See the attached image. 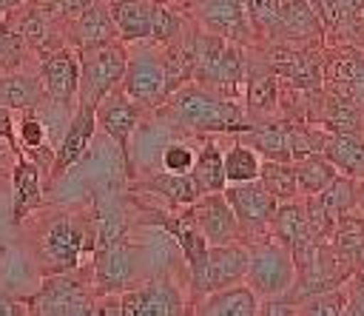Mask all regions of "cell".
<instances>
[{
  "label": "cell",
  "mask_w": 364,
  "mask_h": 316,
  "mask_svg": "<svg viewBox=\"0 0 364 316\" xmlns=\"http://www.w3.org/2000/svg\"><path fill=\"white\" fill-rule=\"evenodd\" d=\"M31 256L43 276L77 270L85 253H94V222L68 211H43L34 222L23 219Z\"/></svg>",
  "instance_id": "obj_1"
},
{
  "label": "cell",
  "mask_w": 364,
  "mask_h": 316,
  "mask_svg": "<svg viewBox=\"0 0 364 316\" xmlns=\"http://www.w3.org/2000/svg\"><path fill=\"white\" fill-rule=\"evenodd\" d=\"M159 108L173 128L188 134H242L253 122L239 100H230L193 80L173 88Z\"/></svg>",
  "instance_id": "obj_2"
},
{
  "label": "cell",
  "mask_w": 364,
  "mask_h": 316,
  "mask_svg": "<svg viewBox=\"0 0 364 316\" xmlns=\"http://www.w3.org/2000/svg\"><path fill=\"white\" fill-rule=\"evenodd\" d=\"M245 71L247 63L242 54V43L225 40L205 28L193 31V83L239 100V94L245 91Z\"/></svg>",
  "instance_id": "obj_3"
},
{
  "label": "cell",
  "mask_w": 364,
  "mask_h": 316,
  "mask_svg": "<svg viewBox=\"0 0 364 316\" xmlns=\"http://www.w3.org/2000/svg\"><path fill=\"white\" fill-rule=\"evenodd\" d=\"M77 57H80L77 100L97 105L111 88H117V85L122 83L128 48L122 46L119 37H114V40H105V43L82 46V48L77 51Z\"/></svg>",
  "instance_id": "obj_4"
},
{
  "label": "cell",
  "mask_w": 364,
  "mask_h": 316,
  "mask_svg": "<svg viewBox=\"0 0 364 316\" xmlns=\"http://www.w3.org/2000/svg\"><path fill=\"white\" fill-rule=\"evenodd\" d=\"M245 282L259 299L284 296L296 282L293 251L279 239H262L247 245V268Z\"/></svg>",
  "instance_id": "obj_5"
},
{
  "label": "cell",
  "mask_w": 364,
  "mask_h": 316,
  "mask_svg": "<svg viewBox=\"0 0 364 316\" xmlns=\"http://www.w3.org/2000/svg\"><path fill=\"white\" fill-rule=\"evenodd\" d=\"M23 305L40 316H88V313H97V302L88 290V285L74 270L43 276L40 288L31 296H26Z\"/></svg>",
  "instance_id": "obj_6"
},
{
  "label": "cell",
  "mask_w": 364,
  "mask_h": 316,
  "mask_svg": "<svg viewBox=\"0 0 364 316\" xmlns=\"http://www.w3.org/2000/svg\"><path fill=\"white\" fill-rule=\"evenodd\" d=\"M119 88L145 108H159L168 97L165 88V65H162V48L151 40H136L125 60V74Z\"/></svg>",
  "instance_id": "obj_7"
},
{
  "label": "cell",
  "mask_w": 364,
  "mask_h": 316,
  "mask_svg": "<svg viewBox=\"0 0 364 316\" xmlns=\"http://www.w3.org/2000/svg\"><path fill=\"white\" fill-rule=\"evenodd\" d=\"M94 270H91V288L100 296L119 293L139 282L145 259L139 256L136 245L128 242V236L114 239L102 248H94Z\"/></svg>",
  "instance_id": "obj_8"
},
{
  "label": "cell",
  "mask_w": 364,
  "mask_h": 316,
  "mask_svg": "<svg viewBox=\"0 0 364 316\" xmlns=\"http://www.w3.org/2000/svg\"><path fill=\"white\" fill-rule=\"evenodd\" d=\"M222 196L228 199L242 236H259L270 228L279 199L259 182V177L247 182H228L222 188Z\"/></svg>",
  "instance_id": "obj_9"
},
{
  "label": "cell",
  "mask_w": 364,
  "mask_h": 316,
  "mask_svg": "<svg viewBox=\"0 0 364 316\" xmlns=\"http://www.w3.org/2000/svg\"><path fill=\"white\" fill-rule=\"evenodd\" d=\"M94 122L105 134V139L117 145L119 159H122V174L128 177V154H131L128 142H131L134 128L139 125V105L117 85L94 105Z\"/></svg>",
  "instance_id": "obj_10"
},
{
  "label": "cell",
  "mask_w": 364,
  "mask_h": 316,
  "mask_svg": "<svg viewBox=\"0 0 364 316\" xmlns=\"http://www.w3.org/2000/svg\"><path fill=\"white\" fill-rule=\"evenodd\" d=\"M122 316H179L185 313V299L179 288L162 276H151L119 290Z\"/></svg>",
  "instance_id": "obj_11"
},
{
  "label": "cell",
  "mask_w": 364,
  "mask_h": 316,
  "mask_svg": "<svg viewBox=\"0 0 364 316\" xmlns=\"http://www.w3.org/2000/svg\"><path fill=\"white\" fill-rule=\"evenodd\" d=\"M188 214H191L193 225L202 231L208 245H225V242H239L242 239L236 216H233L228 199L222 196V191H210V194L196 196L188 205Z\"/></svg>",
  "instance_id": "obj_12"
},
{
  "label": "cell",
  "mask_w": 364,
  "mask_h": 316,
  "mask_svg": "<svg viewBox=\"0 0 364 316\" xmlns=\"http://www.w3.org/2000/svg\"><path fill=\"white\" fill-rule=\"evenodd\" d=\"M40 74H43V88H46V100H51V105H71L77 97V85H80V57L77 51L60 46L54 51H48L40 60Z\"/></svg>",
  "instance_id": "obj_13"
},
{
  "label": "cell",
  "mask_w": 364,
  "mask_h": 316,
  "mask_svg": "<svg viewBox=\"0 0 364 316\" xmlns=\"http://www.w3.org/2000/svg\"><path fill=\"white\" fill-rule=\"evenodd\" d=\"M245 268H247V248L245 245H239V242L208 245V262H205L202 279L191 290L193 299H199V296H205V293H210L216 288L242 282L245 279Z\"/></svg>",
  "instance_id": "obj_14"
},
{
  "label": "cell",
  "mask_w": 364,
  "mask_h": 316,
  "mask_svg": "<svg viewBox=\"0 0 364 316\" xmlns=\"http://www.w3.org/2000/svg\"><path fill=\"white\" fill-rule=\"evenodd\" d=\"M94 131H97V122H94V105L77 100L74 117L68 120V128H65L60 145L54 148V159H51V171H48L51 179L63 177L74 162L82 159V154L88 151V145H91V139H94Z\"/></svg>",
  "instance_id": "obj_15"
},
{
  "label": "cell",
  "mask_w": 364,
  "mask_h": 316,
  "mask_svg": "<svg viewBox=\"0 0 364 316\" xmlns=\"http://www.w3.org/2000/svg\"><path fill=\"white\" fill-rule=\"evenodd\" d=\"M267 65L276 74V80L287 83L296 91H316L321 85V68L313 60V54L290 48V46H276L267 51Z\"/></svg>",
  "instance_id": "obj_16"
},
{
  "label": "cell",
  "mask_w": 364,
  "mask_h": 316,
  "mask_svg": "<svg viewBox=\"0 0 364 316\" xmlns=\"http://www.w3.org/2000/svg\"><path fill=\"white\" fill-rule=\"evenodd\" d=\"M196 20L205 31H213L225 40L233 43L250 40V23L242 0H199Z\"/></svg>",
  "instance_id": "obj_17"
},
{
  "label": "cell",
  "mask_w": 364,
  "mask_h": 316,
  "mask_svg": "<svg viewBox=\"0 0 364 316\" xmlns=\"http://www.w3.org/2000/svg\"><path fill=\"white\" fill-rule=\"evenodd\" d=\"M11 168V222L20 225L43 205V188H40V165L28 159L23 151L14 154Z\"/></svg>",
  "instance_id": "obj_18"
},
{
  "label": "cell",
  "mask_w": 364,
  "mask_h": 316,
  "mask_svg": "<svg viewBox=\"0 0 364 316\" xmlns=\"http://www.w3.org/2000/svg\"><path fill=\"white\" fill-rule=\"evenodd\" d=\"M134 182V179H131ZM134 191H142L148 196L162 199V205H168L171 211H182L188 208L196 196H202V188L196 185L193 174H171V171H154L151 177L134 182Z\"/></svg>",
  "instance_id": "obj_19"
},
{
  "label": "cell",
  "mask_w": 364,
  "mask_h": 316,
  "mask_svg": "<svg viewBox=\"0 0 364 316\" xmlns=\"http://www.w3.org/2000/svg\"><path fill=\"white\" fill-rule=\"evenodd\" d=\"M242 142H247L262 159L293 162V122L282 120H253L247 131H242Z\"/></svg>",
  "instance_id": "obj_20"
},
{
  "label": "cell",
  "mask_w": 364,
  "mask_h": 316,
  "mask_svg": "<svg viewBox=\"0 0 364 316\" xmlns=\"http://www.w3.org/2000/svg\"><path fill=\"white\" fill-rule=\"evenodd\" d=\"M321 80H327L333 94H341L358 108H364V54L361 51H341L330 57Z\"/></svg>",
  "instance_id": "obj_21"
},
{
  "label": "cell",
  "mask_w": 364,
  "mask_h": 316,
  "mask_svg": "<svg viewBox=\"0 0 364 316\" xmlns=\"http://www.w3.org/2000/svg\"><path fill=\"white\" fill-rule=\"evenodd\" d=\"M196 313L202 316H256L259 296L247 285H225L196 299Z\"/></svg>",
  "instance_id": "obj_22"
},
{
  "label": "cell",
  "mask_w": 364,
  "mask_h": 316,
  "mask_svg": "<svg viewBox=\"0 0 364 316\" xmlns=\"http://www.w3.org/2000/svg\"><path fill=\"white\" fill-rule=\"evenodd\" d=\"M245 111L250 120H267L279 105V80L270 65H250L245 71Z\"/></svg>",
  "instance_id": "obj_23"
},
{
  "label": "cell",
  "mask_w": 364,
  "mask_h": 316,
  "mask_svg": "<svg viewBox=\"0 0 364 316\" xmlns=\"http://www.w3.org/2000/svg\"><path fill=\"white\" fill-rule=\"evenodd\" d=\"M267 231H273V236L282 245H287L290 251H299V248L316 242L313 228H310V219H307V208H304L301 199H284V202H279Z\"/></svg>",
  "instance_id": "obj_24"
},
{
  "label": "cell",
  "mask_w": 364,
  "mask_h": 316,
  "mask_svg": "<svg viewBox=\"0 0 364 316\" xmlns=\"http://www.w3.org/2000/svg\"><path fill=\"white\" fill-rule=\"evenodd\" d=\"M46 88L43 80L17 68V71H0V105L11 111H26V108H43L46 102Z\"/></svg>",
  "instance_id": "obj_25"
},
{
  "label": "cell",
  "mask_w": 364,
  "mask_h": 316,
  "mask_svg": "<svg viewBox=\"0 0 364 316\" xmlns=\"http://www.w3.org/2000/svg\"><path fill=\"white\" fill-rule=\"evenodd\" d=\"M151 6L154 0H108V11L122 43L148 40L151 34Z\"/></svg>",
  "instance_id": "obj_26"
},
{
  "label": "cell",
  "mask_w": 364,
  "mask_h": 316,
  "mask_svg": "<svg viewBox=\"0 0 364 316\" xmlns=\"http://www.w3.org/2000/svg\"><path fill=\"white\" fill-rule=\"evenodd\" d=\"M336 171H344L347 177H364V139H358L353 131L341 134H324L318 148Z\"/></svg>",
  "instance_id": "obj_27"
},
{
  "label": "cell",
  "mask_w": 364,
  "mask_h": 316,
  "mask_svg": "<svg viewBox=\"0 0 364 316\" xmlns=\"http://www.w3.org/2000/svg\"><path fill=\"white\" fill-rule=\"evenodd\" d=\"M162 65H165V88L168 94L179 85H185L193 77V31L185 28L162 46Z\"/></svg>",
  "instance_id": "obj_28"
},
{
  "label": "cell",
  "mask_w": 364,
  "mask_h": 316,
  "mask_svg": "<svg viewBox=\"0 0 364 316\" xmlns=\"http://www.w3.org/2000/svg\"><path fill=\"white\" fill-rule=\"evenodd\" d=\"M71 23H74L77 48L94 46V43H105V40H114V37H117V28H114L111 11H108V0H94V3H88Z\"/></svg>",
  "instance_id": "obj_29"
},
{
  "label": "cell",
  "mask_w": 364,
  "mask_h": 316,
  "mask_svg": "<svg viewBox=\"0 0 364 316\" xmlns=\"http://www.w3.org/2000/svg\"><path fill=\"white\" fill-rule=\"evenodd\" d=\"M318 26H321V20H318L310 0H282L276 37H282V40H307L318 31Z\"/></svg>",
  "instance_id": "obj_30"
},
{
  "label": "cell",
  "mask_w": 364,
  "mask_h": 316,
  "mask_svg": "<svg viewBox=\"0 0 364 316\" xmlns=\"http://www.w3.org/2000/svg\"><path fill=\"white\" fill-rule=\"evenodd\" d=\"M313 122L324 128L327 134H341V131H355L361 122V111L355 102H350L341 94H324L318 102V111L313 108Z\"/></svg>",
  "instance_id": "obj_31"
},
{
  "label": "cell",
  "mask_w": 364,
  "mask_h": 316,
  "mask_svg": "<svg viewBox=\"0 0 364 316\" xmlns=\"http://www.w3.org/2000/svg\"><path fill=\"white\" fill-rule=\"evenodd\" d=\"M191 174H193L196 185L202 188V194L222 191L228 185L225 182V168H222V148L213 139V134H205L202 145L196 148V159H193Z\"/></svg>",
  "instance_id": "obj_32"
},
{
  "label": "cell",
  "mask_w": 364,
  "mask_h": 316,
  "mask_svg": "<svg viewBox=\"0 0 364 316\" xmlns=\"http://www.w3.org/2000/svg\"><path fill=\"white\" fill-rule=\"evenodd\" d=\"M28 54L26 37L20 31V17H17V6L0 11V71H17L23 68Z\"/></svg>",
  "instance_id": "obj_33"
},
{
  "label": "cell",
  "mask_w": 364,
  "mask_h": 316,
  "mask_svg": "<svg viewBox=\"0 0 364 316\" xmlns=\"http://www.w3.org/2000/svg\"><path fill=\"white\" fill-rule=\"evenodd\" d=\"M222 168H225V182H247L259 177L262 157L242 139H233L228 148H222Z\"/></svg>",
  "instance_id": "obj_34"
},
{
  "label": "cell",
  "mask_w": 364,
  "mask_h": 316,
  "mask_svg": "<svg viewBox=\"0 0 364 316\" xmlns=\"http://www.w3.org/2000/svg\"><path fill=\"white\" fill-rule=\"evenodd\" d=\"M293 171H296V185H299V194L301 196L318 194L336 177V168H333V162L324 154H307V157L296 159L293 162Z\"/></svg>",
  "instance_id": "obj_35"
},
{
  "label": "cell",
  "mask_w": 364,
  "mask_h": 316,
  "mask_svg": "<svg viewBox=\"0 0 364 316\" xmlns=\"http://www.w3.org/2000/svg\"><path fill=\"white\" fill-rule=\"evenodd\" d=\"M17 145L20 151L34 159L40 165V151H51L48 148V137H46V120L40 114V108H26L20 111V122H17Z\"/></svg>",
  "instance_id": "obj_36"
},
{
  "label": "cell",
  "mask_w": 364,
  "mask_h": 316,
  "mask_svg": "<svg viewBox=\"0 0 364 316\" xmlns=\"http://www.w3.org/2000/svg\"><path fill=\"white\" fill-rule=\"evenodd\" d=\"M259 182L279 199H296L299 196V185H296V171L293 162H282V159H262L259 168Z\"/></svg>",
  "instance_id": "obj_37"
},
{
  "label": "cell",
  "mask_w": 364,
  "mask_h": 316,
  "mask_svg": "<svg viewBox=\"0 0 364 316\" xmlns=\"http://www.w3.org/2000/svg\"><path fill=\"white\" fill-rule=\"evenodd\" d=\"M182 31V17L179 11H173V6H168L165 0H154L151 6V34L148 40L156 46H165L168 40H173Z\"/></svg>",
  "instance_id": "obj_38"
},
{
  "label": "cell",
  "mask_w": 364,
  "mask_h": 316,
  "mask_svg": "<svg viewBox=\"0 0 364 316\" xmlns=\"http://www.w3.org/2000/svg\"><path fill=\"white\" fill-rule=\"evenodd\" d=\"M299 313H307V316H338V313H347V290H318L313 296H304L301 302H296Z\"/></svg>",
  "instance_id": "obj_39"
},
{
  "label": "cell",
  "mask_w": 364,
  "mask_h": 316,
  "mask_svg": "<svg viewBox=\"0 0 364 316\" xmlns=\"http://www.w3.org/2000/svg\"><path fill=\"white\" fill-rule=\"evenodd\" d=\"M250 31H259L264 37H276V26H279V9L282 0H242Z\"/></svg>",
  "instance_id": "obj_40"
},
{
  "label": "cell",
  "mask_w": 364,
  "mask_h": 316,
  "mask_svg": "<svg viewBox=\"0 0 364 316\" xmlns=\"http://www.w3.org/2000/svg\"><path fill=\"white\" fill-rule=\"evenodd\" d=\"M193 159H196V145L188 142V139H176L171 137L162 151H159V168L162 171H171V174H188L193 168Z\"/></svg>",
  "instance_id": "obj_41"
},
{
  "label": "cell",
  "mask_w": 364,
  "mask_h": 316,
  "mask_svg": "<svg viewBox=\"0 0 364 316\" xmlns=\"http://www.w3.org/2000/svg\"><path fill=\"white\" fill-rule=\"evenodd\" d=\"M88 3H94V0H43V6H46L57 20H74Z\"/></svg>",
  "instance_id": "obj_42"
},
{
  "label": "cell",
  "mask_w": 364,
  "mask_h": 316,
  "mask_svg": "<svg viewBox=\"0 0 364 316\" xmlns=\"http://www.w3.org/2000/svg\"><path fill=\"white\" fill-rule=\"evenodd\" d=\"M0 139L9 145L11 154H20V145H17V122H14V111L0 105Z\"/></svg>",
  "instance_id": "obj_43"
},
{
  "label": "cell",
  "mask_w": 364,
  "mask_h": 316,
  "mask_svg": "<svg viewBox=\"0 0 364 316\" xmlns=\"http://www.w3.org/2000/svg\"><path fill=\"white\" fill-rule=\"evenodd\" d=\"M347 313H364V273L347 290Z\"/></svg>",
  "instance_id": "obj_44"
},
{
  "label": "cell",
  "mask_w": 364,
  "mask_h": 316,
  "mask_svg": "<svg viewBox=\"0 0 364 316\" xmlns=\"http://www.w3.org/2000/svg\"><path fill=\"white\" fill-rule=\"evenodd\" d=\"M0 313H3V316L20 313V310H17V302H11V299H3V296H0Z\"/></svg>",
  "instance_id": "obj_45"
},
{
  "label": "cell",
  "mask_w": 364,
  "mask_h": 316,
  "mask_svg": "<svg viewBox=\"0 0 364 316\" xmlns=\"http://www.w3.org/2000/svg\"><path fill=\"white\" fill-rule=\"evenodd\" d=\"M26 0H0V11H6V9H14V6H23Z\"/></svg>",
  "instance_id": "obj_46"
},
{
  "label": "cell",
  "mask_w": 364,
  "mask_h": 316,
  "mask_svg": "<svg viewBox=\"0 0 364 316\" xmlns=\"http://www.w3.org/2000/svg\"><path fill=\"white\" fill-rule=\"evenodd\" d=\"M344 3H350L353 9H358V6H364V0H344Z\"/></svg>",
  "instance_id": "obj_47"
},
{
  "label": "cell",
  "mask_w": 364,
  "mask_h": 316,
  "mask_svg": "<svg viewBox=\"0 0 364 316\" xmlns=\"http://www.w3.org/2000/svg\"><path fill=\"white\" fill-rule=\"evenodd\" d=\"M0 177H3V162H0Z\"/></svg>",
  "instance_id": "obj_48"
},
{
  "label": "cell",
  "mask_w": 364,
  "mask_h": 316,
  "mask_svg": "<svg viewBox=\"0 0 364 316\" xmlns=\"http://www.w3.org/2000/svg\"><path fill=\"white\" fill-rule=\"evenodd\" d=\"M361 222H364V219H361Z\"/></svg>",
  "instance_id": "obj_49"
}]
</instances>
